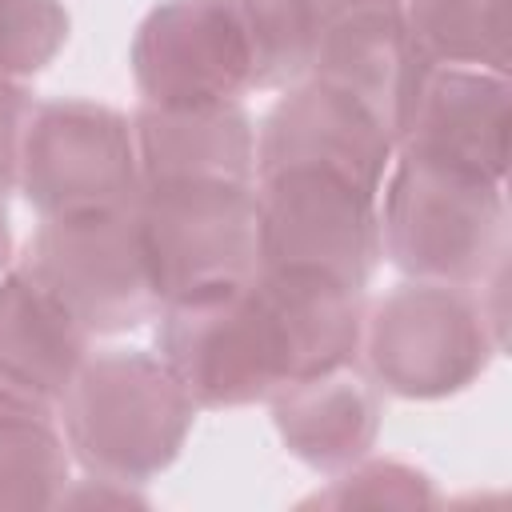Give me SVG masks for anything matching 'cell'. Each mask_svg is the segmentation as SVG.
<instances>
[{"label":"cell","instance_id":"cell-1","mask_svg":"<svg viewBox=\"0 0 512 512\" xmlns=\"http://www.w3.org/2000/svg\"><path fill=\"white\" fill-rule=\"evenodd\" d=\"M156 320V348L196 408H244L356 364L364 292L308 268H260L240 284L172 300Z\"/></svg>","mask_w":512,"mask_h":512},{"label":"cell","instance_id":"cell-2","mask_svg":"<svg viewBox=\"0 0 512 512\" xmlns=\"http://www.w3.org/2000/svg\"><path fill=\"white\" fill-rule=\"evenodd\" d=\"M196 400L160 352L112 348L88 356L60 396V432L88 476L148 484L184 448Z\"/></svg>","mask_w":512,"mask_h":512},{"label":"cell","instance_id":"cell-3","mask_svg":"<svg viewBox=\"0 0 512 512\" xmlns=\"http://www.w3.org/2000/svg\"><path fill=\"white\" fill-rule=\"evenodd\" d=\"M380 244L412 280L480 288L508 264L504 184L396 152L380 184Z\"/></svg>","mask_w":512,"mask_h":512},{"label":"cell","instance_id":"cell-4","mask_svg":"<svg viewBox=\"0 0 512 512\" xmlns=\"http://www.w3.org/2000/svg\"><path fill=\"white\" fill-rule=\"evenodd\" d=\"M504 348L484 300L460 284L412 280L364 312L368 376L404 400H444L476 384Z\"/></svg>","mask_w":512,"mask_h":512},{"label":"cell","instance_id":"cell-5","mask_svg":"<svg viewBox=\"0 0 512 512\" xmlns=\"http://www.w3.org/2000/svg\"><path fill=\"white\" fill-rule=\"evenodd\" d=\"M136 216L160 308L260 272L256 184L144 180Z\"/></svg>","mask_w":512,"mask_h":512},{"label":"cell","instance_id":"cell-6","mask_svg":"<svg viewBox=\"0 0 512 512\" xmlns=\"http://www.w3.org/2000/svg\"><path fill=\"white\" fill-rule=\"evenodd\" d=\"M260 268H308L356 292L368 288L380 244V188L320 164L256 176Z\"/></svg>","mask_w":512,"mask_h":512},{"label":"cell","instance_id":"cell-7","mask_svg":"<svg viewBox=\"0 0 512 512\" xmlns=\"http://www.w3.org/2000/svg\"><path fill=\"white\" fill-rule=\"evenodd\" d=\"M20 268L96 336L132 332L160 316L136 204L44 216Z\"/></svg>","mask_w":512,"mask_h":512},{"label":"cell","instance_id":"cell-8","mask_svg":"<svg viewBox=\"0 0 512 512\" xmlns=\"http://www.w3.org/2000/svg\"><path fill=\"white\" fill-rule=\"evenodd\" d=\"M132 80L144 104H240L260 88V48L244 0H164L132 40Z\"/></svg>","mask_w":512,"mask_h":512},{"label":"cell","instance_id":"cell-9","mask_svg":"<svg viewBox=\"0 0 512 512\" xmlns=\"http://www.w3.org/2000/svg\"><path fill=\"white\" fill-rule=\"evenodd\" d=\"M20 192L40 216L128 208L140 196L132 120L96 100H48L28 112Z\"/></svg>","mask_w":512,"mask_h":512},{"label":"cell","instance_id":"cell-10","mask_svg":"<svg viewBox=\"0 0 512 512\" xmlns=\"http://www.w3.org/2000/svg\"><path fill=\"white\" fill-rule=\"evenodd\" d=\"M300 80H328L360 96L396 136L424 56L412 44L404 0H288Z\"/></svg>","mask_w":512,"mask_h":512},{"label":"cell","instance_id":"cell-11","mask_svg":"<svg viewBox=\"0 0 512 512\" xmlns=\"http://www.w3.org/2000/svg\"><path fill=\"white\" fill-rule=\"evenodd\" d=\"M392 156L396 136L388 124L360 96L328 80L288 84L256 128V176L292 164H320L380 188Z\"/></svg>","mask_w":512,"mask_h":512},{"label":"cell","instance_id":"cell-12","mask_svg":"<svg viewBox=\"0 0 512 512\" xmlns=\"http://www.w3.org/2000/svg\"><path fill=\"white\" fill-rule=\"evenodd\" d=\"M396 152H412L420 160H436L504 184L508 76L484 68L428 64L396 132Z\"/></svg>","mask_w":512,"mask_h":512},{"label":"cell","instance_id":"cell-13","mask_svg":"<svg viewBox=\"0 0 512 512\" xmlns=\"http://www.w3.org/2000/svg\"><path fill=\"white\" fill-rule=\"evenodd\" d=\"M140 180H244L256 184V128L244 104L160 108L132 116Z\"/></svg>","mask_w":512,"mask_h":512},{"label":"cell","instance_id":"cell-14","mask_svg":"<svg viewBox=\"0 0 512 512\" xmlns=\"http://www.w3.org/2000/svg\"><path fill=\"white\" fill-rule=\"evenodd\" d=\"M88 328L24 268L0 276V384L60 404L88 360Z\"/></svg>","mask_w":512,"mask_h":512},{"label":"cell","instance_id":"cell-15","mask_svg":"<svg viewBox=\"0 0 512 512\" xmlns=\"http://www.w3.org/2000/svg\"><path fill=\"white\" fill-rule=\"evenodd\" d=\"M284 448L316 472H340L368 456L380 432V384L352 364L300 380L272 400Z\"/></svg>","mask_w":512,"mask_h":512},{"label":"cell","instance_id":"cell-16","mask_svg":"<svg viewBox=\"0 0 512 512\" xmlns=\"http://www.w3.org/2000/svg\"><path fill=\"white\" fill-rule=\"evenodd\" d=\"M72 452L44 400L0 384V508H52Z\"/></svg>","mask_w":512,"mask_h":512},{"label":"cell","instance_id":"cell-17","mask_svg":"<svg viewBox=\"0 0 512 512\" xmlns=\"http://www.w3.org/2000/svg\"><path fill=\"white\" fill-rule=\"evenodd\" d=\"M404 16L424 64L508 76V0H404Z\"/></svg>","mask_w":512,"mask_h":512},{"label":"cell","instance_id":"cell-18","mask_svg":"<svg viewBox=\"0 0 512 512\" xmlns=\"http://www.w3.org/2000/svg\"><path fill=\"white\" fill-rule=\"evenodd\" d=\"M68 40V8L60 0H0V76L28 80L44 72Z\"/></svg>","mask_w":512,"mask_h":512},{"label":"cell","instance_id":"cell-19","mask_svg":"<svg viewBox=\"0 0 512 512\" xmlns=\"http://www.w3.org/2000/svg\"><path fill=\"white\" fill-rule=\"evenodd\" d=\"M316 504H328V508H348V504H368V508H424V504H436V488L412 464L360 456L356 464H348V468L336 472L332 488L320 492Z\"/></svg>","mask_w":512,"mask_h":512},{"label":"cell","instance_id":"cell-20","mask_svg":"<svg viewBox=\"0 0 512 512\" xmlns=\"http://www.w3.org/2000/svg\"><path fill=\"white\" fill-rule=\"evenodd\" d=\"M28 112H32V100H28L24 84L0 76V192H8L16 184V172H20V140H24Z\"/></svg>","mask_w":512,"mask_h":512},{"label":"cell","instance_id":"cell-21","mask_svg":"<svg viewBox=\"0 0 512 512\" xmlns=\"http://www.w3.org/2000/svg\"><path fill=\"white\" fill-rule=\"evenodd\" d=\"M8 260H12V224H8V204L0 192V276L8 272Z\"/></svg>","mask_w":512,"mask_h":512}]
</instances>
